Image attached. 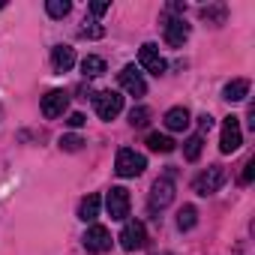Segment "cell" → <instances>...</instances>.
Masks as SVG:
<instances>
[{
  "instance_id": "obj_15",
  "label": "cell",
  "mask_w": 255,
  "mask_h": 255,
  "mask_svg": "<svg viewBox=\"0 0 255 255\" xmlns=\"http://www.w3.org/2000/svg\"><path fill=\"white\" fill-rule=\"evenodd\" d=\"M246 96H249V81L246 78H234L222 90V99H228V102H243Z\"/></svg>"
},
{
  "instance_id": "obj_12",
  "label": "cell",
  "mask_w": 255,
  "mask_h": 255,
  "mask_svg": "<svg viewBox=\"0 0 255 255\" xmlns=\"http://www.w3.org/2000/svg\"><path fill=\"white\" fill-rule=\"evenodd\" d=\"M186 39H189V24L183 18H168L165 21V42L174 45V48H180Z\"/></svg>"
},
{
  "instance_id": "obj_26",
  "label": "cell",
  "mask_w": 255,
  "mask_h": 255,
  "mask_svg": "<svg viewBox=\"0 0 255 255\" xmlns=\"http://www.w3.org/2000/svg\"><path fill=\"white\" fill-rule=\"evenodd\" d=\"M252 177H255V159H249V162L243 165V174H240V183H252Z\"/></svg>"
},
{
  "instance_id": "obj_8",
  "label": "cell",
  "mask_w": 255,
  "mask_h": 255,
  "mask_svg": "<svg viewBox=\"0 0 255 255\" xmlns=\"http://www.w3.org/2000/svg\"><path fill=\"white\" fill-rule=\"evenodd\" d=\"M117 81H120V87H123L126 93H132V96H144V93H147V81H144V75H141L135 66H123V69L117 72Z\"/></svg>"
},
{
  "instance_id": "obj_23",
  "label": "cell",
  "mask_w": 255,
  "mask_h": 255,
  "mask_svg": "<svg viewBox=\"0 0 255 255\" xmlns=\"http://www.w3.org/2000/svg\"><path fill=\"white\" fill-rule=\"evenodd\" d=\"M81 144H84V141H81L78 135H63V138H60V147H63V150H69V153L81 150Z\"/></svg>"
},
{
  "instance_id": "obj_14",
  "label": "cell",
  "mask_w": 255,
  "mask_h": 255,
  "mask_svg": "<svg viewBox=\"0 0 255 255\" xmlns=\"http://www.w3.org/2000/svg\"><path fill=\"white\" fill-rule=\"evenodd\" d=\"M189 123H192V120H189V111H186L183 105H177V108L165 111V126H168L171 132H183Z\"/></svg>"
},
{
  "instance_id": "obj_1",
  "label": "cell",
  "mask_w": 255,
  "mask_h": 255,
  "mask_svg": "<svg viewBox=\"0 0 255 255\" xmlns=\"http://www.w3.org/2000/svg\"><path fill=\"white\" fill-rule=\"evenodd\" d=\"M144 168H147V159H144L141 153H135V150H129V147L117 150V159H114V171H117L120 177H138Z\"/></svg>"
},
{
  "instance_id": "obj_17",
  "label": "cell",
  "mask_w": 255,
  "mask_h": 255,
  "mask_svg": "<svg viewBox=\"0 0 255 255\" xmlns=\"http://www.w3.org/2000/svg\"><path fill=\"white\" fill-rule=\"evenodd\" d=\"M81 72H84L87 78H96V75H102V72H105V60H102V57H96V54H87V57L81 60Z\"/></svg>"
},
{
  "instance_id": "obj_16",
  "label": "cell",
  "mask_w": 255,
  "mask_h": 255,
  "mask_svg": "<svg viewBox=\"0 0 255 255\" xmlns=\"http://www.w3.org/2000/svg\"><path fill=\"white\" fill-rule=\"evenodd\" d=\"M96 216H99V195H87V198L78 204V219L93 222Z\"/></svg>"
},
{
  "instance_id": "obj_19",
  "label": "cell",
  "mask_w": 255,
  "mask_h": 255,
  "mask_svg": "<svg viewBox=\"0 0 255 255\" xmlns=\"http://www.w3.org/2000/svg\"><path fill=\"white\" fill-rule=\"evenodd\" d=\"M201 144H204L201 135H189V138L183 141V156H186L189 162H195V159L201 156Z\"/></svg>"
},
{
  "instance_id": "obj_28",
  "label": "cell",
  "mask_w": 255,
  "mask_h": 255,
  "mask_svg": "<svg viewBox=\"0 0 255 255\" xmlns=\"http://www.w3.org/2000/svg\"><path fill=\"white\" fill-rule=\"evenodd\" d=\"M66 123L72 126V129H81V126H84V114H78V111H75V114H69V117H66Z\"/></svg>"
},
{
  "instance_id": "obj_13",
  "label": "cell",
  "mask_w": 255,
  "mask_h": 255,
  "mask_svg": "<svg viewBox=\"0 0 255 255\" xmlns=\"http://www.w3.org/2000/svg\"><path fill=\"white\" fill-rule=\"evenodd\" d=\"M51 66H54V72H69L75 66V48H69V45L51 48Z\"/></svg>"
},
{
  "instance_id": "obj_9",
  "label": "cell",
  "mask_w": 255,
  "mask_h": 255,
  "mask_svg": "<svg viewBox=\"0 0 255 255\" xmlns=\"http://www.w3.org/2000/svg\"><path fill=\"white\" fill-rule=\"evenodd\" d=\"M84 249L93 252V255L108 252V249H111V234H108V228H105V225H90L87 234H84Z\"/></svg>"
},
{
  "instance_id": "obj_11",
  "label": "cell",
  "mask_w": 255,
  "mask_h": 255,
  "mask_svg": "<svg viewBox=\"0 0 255 255\" xmlns=\"http://www.w3.org/2000/svg\"><path fill=\"white\" fill-rule=\"evenodd\" d=\"M171 198H174V183H171V177H159V180L153 183V189H150V210L168 207Z\"/></svg>"
},
{
  "instance_id": "obj_7",
  "label": "cell",
  "mask_w": 255,
  "mask_h": 255,
  "mask_svg": "<svg viewBox=\"0 0 255 255\" xmlns=\"http://www.w3.org/2000/svg\"><path fill=\"white\" fill-rule=\"evenodd\" d=\"M138 63H141V69H147L150 75H162L165 72V57L159 54V48L153 45V42H144L141 48H138Z\"/></svg>"
},
{
  "instance_id": "obj_25",
  "label": "cell",
  "mask_w": 255,
  "mask_h": 255,
  "mask_svg": "<svg viewBox=\"0 0 255 255\" xmlns=\"http://www.w3.org/2000/svg\"><path fill=\"white\" fill-rule=\"evenodd\" d=\"M81 36H84V39H102V36H105V27H99V24L81 27Z\"/></svg>"
},
{
  "instance_id": "obj_24",
  "label": "cell",
  "mask_w": 255,
  "mask_h": 255,
  "mask_svg": "<svg viewBox=\"0 0 255 255\" xmlns=\"http://www.w3.org/2000/svg\"><path fill=\"white\" fill-rule=\"evenodd\" d=\"M129 123H132V126H144V123H147V108H141V105L132 108V111H129Z\"/></svg>"
},
{
  "instance_id": "obj_22",
  "label": "cell",
  "mask_w": 255,
  "mask_h": 255,
  "mask_svg": "<svg viewBox=\"0 0 255 255\" xmlns=\"http://www.w3.org/2000/svg\"><path fill=\"white\" fill-rule=\"evenodd\" d=\"M201 18L222 24V21H225V6H204V9H201Z\"/></svg>"
},
{
  "instance_id": "obj_4",
  "label": "cell",
  "mask_w": 255,
  "mask_h": 255,
  "mask_svg": "<svg viewBox=\"0 0 255 255\" xmlns=\"http://www.w3.org/2000/svg\"><path fill=\"white\" fill-rule=\"evenodd\" d=\"M222 183H225V168H222V165H210L207 171H201V174L195 177L192 189H195L198 195H213V192H219Z\"/></svg>"
},
{
  "instance_id": "obj_6",
  "label": "cell",
  "mask_w": 255,
  "mask_h": 255,
  "mask_svg": "<svg viewBox=\"0 0 255 255\" xmlns=\"http://www.w3.org/2000/svg\"><path fill=\"white\" fill-rule=\"evenodd\" d=\"M243 144V132H240V120L231 114V117H225V123H222V138H219V150L222 153H234L237 147Z\"/></svg>"
},
{
  "instance_id": "obj_10",
  "label": "cell",
  "mask_w": 255,
  "mask_h": 255,
  "mask_svg": "<svg viewBox=\"0 0 255 255\" xmlns=\"http://www.w3.org/2000/svg\"><path fill=\"white\" fill-rule=\"evenodd\" d=\"M66 108H69V93H66V90H48V93L42 96V114H45L48 120L63 117Z\"/></svg>"
},
{
  "instance_id": "obj_30",
  "label": "cell",
  "mask_w": 255,
  "mask_h": 255,
  "mask_svg": "<svg viewBox=\"0 0 255 255\" xmlns=\"http://www.w3.org/2000/svg\"><path fill=\"white\" fill-rule=\"evenodd\" d=\"M3 6H6V3H3V0H0V9H3Z\"/></svg>"
},
{
  "instance_id": "obj_18",
  "label": "cell",
  "mask_w": 255,
  "mask_h": 255,
  "mask_svg": "<svg viewBox=\"0 0 255 255\" xmlns=\"http://www.w3.org/2000/svg\"><path fill=\"white\" fill-rule=\"evenodd\" d=\"M147 147H150L153 153H171V150H174V141H171L168 135L150 132V135H147Z\"/></svg>"
},
{
  "instance_id": "obj_3",
  "label": "cell",
  "mask_w": 255,
  "mask_h": 255,
  "mask_svg": "<svg viewBox=\"0 0 255 255\" xmlns=\"http://www.w3.org/2000/svg\"><path fill=\"white\" fill-rule=\"evenodd\" d=\"M93 105H96V114L102 120H114L120 111H123V96L117 90H99L93 96Z\"/></svg>"
},
{
  "instance_id": "obj_21",
  "label": "cell",
  "mask_w": 255,
  "mask_h": 255,
  "mask_svg": "<svg viewBox=\"0 0 255 255\" xmlns=\"http://www.w3.org/2000/svg\"><path fill=\"white\" fill-rule=\"evenodd\" d=\"M69 9H72L69 0H48V3H45V12H48L51 18H63V15H69Z\"/></svg>"
},
{
  "instance_id": "obj_29",
  "label": "cell",
  "mask_w": 255,
  "mask_h": 255,
  "mask_svg": "<svg viewBox=\"0 0 255 255\" xmlns=\"http://www.w3.org/2000/svg\"><path fill=\"white\" fill-rule=\"evenodd\" d=\"M90 12H93V15H105V12H108V3H93Z\"/></svg>"
},
{
  "instance_id": "obj_27",
  "label": "cell",
  "mask_w": 255,
  "mask_h": 255,
  "mask_svg": "<svg viewBox=\"0 0 255 255\" xmlns=\"http://www.w3.org/2000/svg\"><path fill=\"white\" fill-rule=\"evenodd\" d=\"M198 126H201V132H210V129H213V117H210V114H201V117H198ZM201 132H198V135H201Z\"/></svg>"
},
{
  "instance_id": "obj_2",
  "label": "cell",
  "mask_w": 255,
  "mask_h": 255,
  "mask_svg": "<svg viewBox=\"0 0 255 255\" xmlns=\"http://www.w3.org/2000/svg\"><path fill=\"white\" fill-rule=\"evenodd\" d=\"M120 246H123L126 252L144 249V246H147V228H144V222H138V219H129V222H126L123 231H120Z\"/></svg>"
},
{
  "instance_id": "obj_20",
  "label": "cell",
  "mask_w": 255,
  "mask_h": 255,
  "mask_svg": "<svg viewBox=\"0 0 255 255\" xmlns=\"http://www.w3.org/2000/svg\"><path fill=\"white\" fill-rule=\"evenodd\" d=\"M195 222H198V213H195V207H183L180 213H177V228L180 231H189V228H195Z\"/></svg>"
},
{
  "instance_id": "obj_5",
  "label": "cell",
  "mask_w": 255,
  "mask_h": 255,
  "mask_svg": "<svg viewBox=\"0 0 255 255\" xmlns=\"http://www.w3.org/2000/svg\"><path fill=\"white\" fill-rule=\"evenodd\" d=\"M105 207H108V216L123 222L126 216H129V192H126L123 186H111L108 198H105Z\"/></svg>"
}]
</instances>
